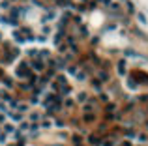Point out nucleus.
Instances as JSON below:
<instances>
[{"mask_svg": "<svg viewBox=\"0 0 148 146\" xmlns=\"http://www.w3.org/2000/svg\"><path fill=\"white\" fill-rule=\"evenodd\" d=\"M11 38L17 45H24V43H32L36 36H34L30 26H15L11 32Z\"/></svg>", "mask_w": 148, "mask_h": 146, "instance_id": "obj_1", "label": "nucleus"}, {"mask_svg": "<svg viewBox=\"0 0 148 146\" xmlns=\"http://www.w3.org/2000/svg\"><path fill=\"white\" fill-rule=\"evenodd\" d=\"M60 19V11L54 8H43L41 9V15H40V22L45 24V22H56Z\"/></svg>", "mask_w": 148, "mask_h": 146, "instance_id": "obj_2", "label": "nucleus"}, {"mask_svg": "<svg viewBox=\"0 0 148 146\" xmlns=\"http://www.w3.org/2000/svg\"><path fill=\"white\" fill-rule=\"evenodd\" d=\"M34 71H32V67H30V62L28 60H24V62H21L17 66V69H15V75L19 77V79H22V81H26L28 77L32 75Z\"/></svg>", "mask_w": 148, "mask_h": 146, "instance_id": "obj_3", "label": "nucleus"}, {"mask_svg": "<svg viewBox=\"0 0 148 146\" xmlns=\"http://www.w3.org/2000/svg\"><path fill=\"white\" fill-rule=\"evenodd\" d=\"M6 114H8V120L9 122H13V124H21L22 120H26V114L21 112V111H17V109H9Z\"/></svg>", "mask_w": 148, "mask_h": 146, "instance_id": "obj_4", "label": "nucleus"}, {"mask_svg": "<svg viewBox=\"0 0 148 146\" xmlns=\"http://www.w3.org/2000/svg\"><path fill=\"white\" fill-rule=\"evenodd\" d=\"M28 62H30L32 71H34V73H38V75H41V73L47 69V64H45L41 58H34V60H28Z\"/></svg>", "mask_w": 148, "mask_h": 146, "instance_id": "obj_5", "label": "nucleus"}, {"mask_svg": "<svg viewBox=\"0 0 148 146\" xmlns=\"http://www.w3.org/2000/svg\"><path fill=\"white\" fill-rule=\"evenodd\" d=\"M45 116V111H41V109H34V111H28V122H32V124H40L41 120H43Z\"/></svg>", "mask_w": 148, "mask_h": 146, "instance_id": "obj_6", "label": "nucleus"}, {"mask_svg": "<svg viewBox=\"0 0 148 146\" xmlns=\"http://www.w3.org/2000/svg\"><path fill=\"white\" fill-rule=\"evenodd\" d=\"M130 77H133V79L137 81L139 84H146V83H148V75L144 73V71H141V69H133ZM146 86H148V84H146Z\"/></svg>", "mask_w": 148, "mask_h": 146, "instance_id": "obj_7", "label": "nucleus"}, {"mask_svg": "<svg viewBox=\"0 0 148 146\" xmlns=\"http://www.w3.org/2000/svg\"><path fill=\"white\" fill-rule=\"evenodd\" d=\"M66 34H67V32H64V30H54V34L51 36V41H53L54 47H56L58 43H62L64 38H66Z\"/></svg>", "mask_w": 148, "mask_h": 146, "instance_id": "obj_8", "label": "nucleus"}, {"mask_svg": "<svg viewBox=\"0 0 148 146\" xmlns=\"http://www.w3.org/2000/svg\"><path fill=\"white\" fill-rule=\"evenodd\" d=\"M116 73L120 77H126L128 75V62H126V58H120L116 64Z\"/></svg>", "mask_w": 148, "mask_h": 146, "instance_id": "obj_9", "label": "nucleus"}, {"mask_svg": "<svg viewBox=\"0 0 148 146\" xmlns=\"http://www.w3.org/2000/svg\"><path fill=\"white\" fill-rule=\"evenodd\" d=\"M124 56H126V58H131V60H144V58L141 56L137 51H133V49H126V51H124Z\"/></svg>", "mask_w": 148, "mask_h": 146, "instance_id": "obj_10", "label": "nucleus"}, {"mask_svg": "<svg viewBox=\"0 0 148 146\" xmlns=\"http://www.w3.org/2000/svg\"><path fill=\"white\" fill-rule=\"evenodd\" d=\"M86 141H88L90 146H99L103 139L99 137V135H96V133H92V135H88V137H86Z\"/></svg>", "mask_w": 148, "mask_h": 146, "instance_id": "obj_11", "label": "nucleus"}, {"mask_svg": "<svg viewBox=\"0 0 148 146\" xmlns=\"http://www.w3.org/2000/svg\"><path fill=\"white\" fill-rule=\"evenodd\" d=\"M15 129H17V126H15L13 122H9V120L6 122L4 126H2V131H6V133H8V135H9V139H11V135H13V131H15Z\"/></svg>", "mask_w": 148, "mask_h": 146, "instance_id": "obj_12", "label": "nucleus"}, {"mask_svg": "<svg viewBox=\"0 0 148 146\" xmlns=\"http://www.w3.org/2000/svg\"><path fill=\"white\" fill-rule=\"evenodd\" d=\"M41 34L47 36V38H49V36H53V34H54V26L51 24V22H45V24H41Z\"/></svg>", "mask_w": 148, "mask_h": 146, "instance_id": "obj_13", "label": "nucleus"}, {"mask_svg": "<svg viewBox=\"0 0 148 146\" xmlns=\"http://www.w3.org/2000/svg\"><path fill=\"white\" fill-rule=\"evenodd\" d=\"M73 105H75V97H71V96L62 97V107H64V109H71Z\"/></svg>", "mask_w": 148, "mask_h": 146, "instance_id": "obj_14", "label": "nucleus"}, {"mask_svg": "<svg viewBox=\"0 0 148 146\" xmlns=\"http://www.w3.org/2000/svg\"><path fill=\"white\" fill-rule=\"evenodd\" d=\"M15 109H17V111H21V112H24V114H28V111H30V103H26V101H17Z\"/></svg>", "mask_w": 148, "mask_h": 146, "instance_id": "obj_15", "label": "nucleus"}, {"mask_svg": "<svg viewBox=\"0 0 148 146\" xmlns=\"http://www.w3.org/2000/svg\"><path fill=\"white\" fill-rule=\"evenodd\" d=\"M135 141L141 142V144L148 142V133H146V131H137V137H135Z\"/></svg>", "mask_w": 148, "mask_h": 146, "instance_id": "obj_16", "label": "nucleus"}, {"mask_svg": "<svg viewBox=\"0 0 148 146\" xmlns=\"http://www.w3.org/2000/svg\"><path fill=\"white\" fill-rule=\"evenodd\" d=\"M90 84H92V88L96 90V92H99V90H103V81H99V79H92L90 81Z\"/></svg>", "mask_w": 148, "mask_h": 146, "instance_id": "obj_17", "label": "nucleus"}, {"mask_svg": "<svg viewBox=\"0 0 148 146\" xmlns=\"http://www.w3.org/2000/svg\"><path fill=\"white\" fill-rule=\"evenodd\" d=\"M77 26H79V36H81L83 40H85V38H88V28H86V24H83V22H79V24H77Z\"/></svg>", "mask_w": 148, "mask_h": 146, "instance_id": "obj_18", "label": "nucleus"}, {"mask_svg": "<svg viewBox=\"0 0 148 146\" xmlns=\"http://www.w3.org/2000/svg\"><path fill=\"white\" fill-rule=\"evenodd\" d=\"M2 83H4V86L6 88H13L15 86V81H13V77H2Z\"/></svg>", "mask_w": 148, "mask_h": 146, "instance_id": "obj_19", "label": "nucleus"}, {"mask_svg": "<svg viewBox=\"0 0 148 146\" xmlns=\"http://www.w3.org/2000/svg\"><path fill=\"white\" fill-rule=\"evenodd\" d=\"M128 88L130 90H137L139 88V83H137L133 77H130V75H128Z\"/></svg>", "mask_w": 148, "mask_h": 146, "instance_id": "obj_20", "label": "nucleus"}, {"mask_svg": "<svg viewBox=\"0 0 148 146\" xmlns=\"http://www.w3.org/2000/svg\"><path fill=\"white\" fill-rule=\"evenodd\" d=\"M98 79H99V81H103V83H107V81L111 79V75H109L105 69H99V71H98Z\"/></svg>", "mask_w": 148, "mask_h": 146, "instance_id": "obj_21", "label": "nucleus"}, {"mask_svg": "<svg viewBox=\"0 0 148 146\" xmlns=\"http://www.w3.org/2000/svg\"><path fill=\"white\" fill-rule=\"evenodd\" d=\"M83 120H85L86 124H88V122H94L96 120V112H83Z\"/></svg>", "mask_w": 148, "mask_h": 146, "instance_id": "obj_22", "label": "nucleus"}, {"mask_svg": "<svg viewBox=\"0 0 148 146\" xmlns=\"http://www.w3.org/2000/svg\"><path fill=\"white\" fill-rule=\"evenodd\" d=\"M126 11H128V13H130V15H133V13H137V9H135V4H133V2H130V0H126Z\"/></svg>", "mask_w": 148, "mask_h": 146, "instance_id": "obj_23", "label": "nucleus"}, {"mask_svg": "<svg viewBox=\"0 0 148 146\" xmlns=\"http://www.w3.org/2000/svg\"><path fill=\"white\" fill-rule=\"evenodd\" d=\"M88 97H90V96H88V94H86V92H81V94H79V96H77V101L85 105V103L88 101Z\"/></svg>", "mask_w": 148, "mask_h": 146, "instance_id": "obj_24", "label": "nucleus"}, {"mask_svg": "<svg viewBox=\"0 0 148 146\" xmlns=\"http://www.w3.org/2000/svg\"><path fill=\"white\" fill-rule=\"evenodd\" d=\"M137 21H139L143 26H144V24H148V19H146V15H144L143 11H139V13H137Z\"/></svg>", "mask_w": 148, "mask_h": 146, "instance_id": "obj_25", "label": "nucleus"}, {"mask_svg": "<svg viewBox=\"0 0 148 146\" xmlns=\"http://www.w3.org/2000/svg\"><path fill=\"white\" fill-rule=\"evenodd\" d=\"M26 56H28V60H34V58H38V51H36V49H28Z\"/></svg>", "mask_w": 148, "mask_h": 146, "instance_id": "obj_26", "label": "nucleus"}, {"mask_svg": "<svg viewBox=\"0 0 148 146\" xmlns=\"http://www.w3.org/2000/svg\"><path fill=\"white\" fill-rule=\"evenodd\" d=\"M99 146H116V142H114V139H103Z\"/></svg>", "mask_w": 148, "mask_h": 146, "instance_id": "obj_27", "label": "nucleus"}, {"mask_svg": "<svg viewBox=\"0 0 148 146\" xmlns=\"http://www.w3.org/2000/svg\"><path fill=\"white\" fill-rule=\"evenodd\" d=\"M34 41H38V43H45V41H47V36H43V34H38L36 38H34Z\"/></svg>", "mask_w": 148, "mask_h": 146, "instance_id": "obj_28", "label": "nucleus"}, {"mask_svg": "<svg viewBox=\"0 0 148 146\" xmlns=\"http://www.w3.org/2000/svg\"><path fill=\"white\" fill-rule=\"evenodd\" d=\"M135 101H139V103H148V96H139V97H135Z\"/></svg>", "mask_w": 148, "mask_h": 146, "instance_id": "obj_29", "label": "nucleus"}, {"mask_svg": "<svg viewBox=\"0 0 148 146\" xmlns=\"http://www.w3.org/2000/svg\"><path fill=\"white\" fill-rule=\"evenodd\" d=\"M120 146H133V141H130V139H124V141L120 142Z\"/></svg>", "mask_w": 148, "mask_h": 146, "instance_id": "obj_30", "label": "nucleus"}, {"mask_svg": "<svg viewBox=\"0 0 148 146\" xmlns=\"http://www.w3.org/2000/svg\"><path fill=\"white\" fill-rule=\"evenodd\" d=\"M143 128H144V131L148 133V118H144V120H143Z\"/></svg>", "mask_w": 148, "mask_h": 146, "instance_id": "obj_31", "label": "nucleus"}, {"mask_svg": "<svg viewBox=\"0 0 148 146\" xmlns=\"http://www.w3.org/2000/svg\"><path fill=\"white\" fill-rule=\"evenodd\" d=\"M118 2H126V0H118Z\"/></svg>", "mask_w": 148, "mask_h": 146, "instance_id": "obj_32", "label": "nucleus"}, {"mask_svg": "<svg viewBox=\"0 0 148 146\" xmlns=\"http://www.w3.org/2000/svg\"><path fill=\"white\" fill-rule=\"evenodd\" d=\"M0 41H2V34H0Z\"/></svg>", "mask_w": 148, "mask_h": 146, "instance_id": "obj_33", "label": "nucleus"}, {"mask_svg": "<svg viewBox=\"0 0 148 146\" xmlns=\"http://www.w3.org/2000/svg\"><path fill=\"white\" fill-rule=\"evenodd\" d=\"M146 111H148V103H146Z\"/></svg>", "mask_w": 148, "mask_h": 146, "instance_id": "obj_34", "label": "nucleus"}, {"mask_svg": "<svg viewBox=\"0 0 148 146\" xmlns=\"http://www.w3.org/2000/svg\"><path fill=\"white\" fill-rule=\"evenodd\" d=\"M53 146H56V144H53Z\"/></svg>", "mask_w": 148, "mask_h": 146, "instance_id": "obj_35", "label": "nucleus"}]
</instances>
